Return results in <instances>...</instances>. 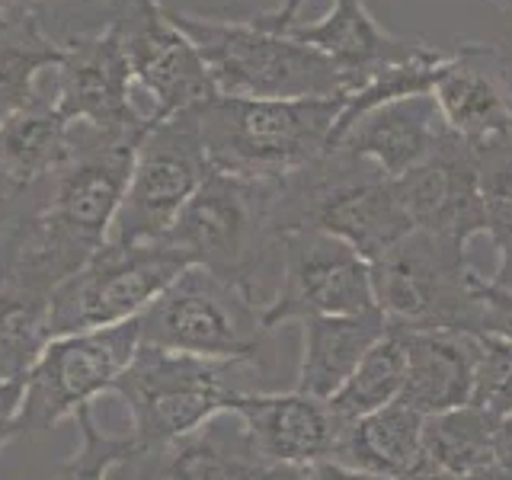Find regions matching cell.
<instances>
[{"label": "cell", "instance_id": "obj_1", "mask_svg": "<svg viewBox=\"0 0 512 480\" xmlns=\"http://www.w3.org/2000/svg\"><path fill=\"white\" fill-rule=\"evenodd\" d=\"M346 96L327 100H244L221 96L192 106L212 170L282 183L330 151Z\"/></svg>", "mask_w": 512, "mask_h": 480}, {"label": "cell", "instance_id": "obj_2", "mask_svg": "<svg viewBox=\"0 0 512 480\" xmlns=\"http://www.w3.org/2000/svg\"><path fill=\"white\" fill-rule=\"evenodd\" d=\"M272 221L279 237L288 231H324L368 263L413 231L388 176L340 148H330L311 167L276 183Z\"/></svg>", "mask_w": 512, "mask_h": 480}, {"label": "cell", "instance_id": "obj_3", "mask_svg": "<svg viewBox=\"0 0 512 480\" xmlns=\"http://www.w3.org/2000/svg\"><path fill=\"white\" fill-rule=\"evenodd\" d=\"M170 20L186 32L221 96L244 100H327L349 96L352 84L317 48L250 20L186 13L167 7Z\"/></svg>", "mask_w": 512, "mask_h": 480}, {"label": "cell", "instance_id": "obj_4", "mask_svg": "<svg viewBox=\"0 0 512 480\" xmlns=\"http://www.w3.org/2000/svg\"><path fill=\"white\" fill-rule=\"evenodd\" d=\"M272 202L276 183L208 170L196 196L160 240L189 266H199L260 298V276L272 256H279Z\"/></svg>", "mask_w": 512, "mask_h": 480}, {"label": "cell", "instance_id": "obj_5", "mask_svg": "<svg viewBox=\"0 0 512 480\" xmlns=\"http://www.w3.org/2000/svg\"><path fill=\"white\" fill-rule=\"evenodd\" d=\"M256 375L244 362L199 359L141 343L112 394L128 410V439L135 448H157L231 410L237 397L260 391L253 388Z\"/></svg>", "mask_w": 512, "mask_h": 480}, {"label": "cell", "instance_id": "obj_6", "mask_svg": "<svg viewBox=\"0 0 512 480\" xmlns=\"http://www.w3.org/2000/svg\"><path fill=\"white\" fill-rule=\"evenodd\" d=\"M263 308V298L189 266L138 317L141 343L199 359L244 362L269 375V343L276 330L266 327Z\"/></svg>", "mask_w": 512, "mask_h": 480}, {"label": "cell", "instance_id": "obj_7", "mask_svg": "<svg viewBox=\"0 0 512 480\" xmlns=\"http://www.w3.org/2000/svg\"><path fill=\"white\" fill-rule=\"evenodd\" d=\"M468 247L410 231L372 263L375 308L391 330H477L480 298Z\"/></svg>", "mask_w": 512, "mask_h": 480}, {"label": "cell", "instance_id": "obj_8", "mask_svg": "<svg viewBox=\"0 0 512 480\" xmlns=\"http://www.w3.org/2000/svg\"><path fill=\"white\" fill-rule=\"evenodd\" d=\"M183 269H189V263L164 240L154 244L106 240L84 269H77L52 295V317H48L52 340L141 317Z\"/></svg>", "mask_w": 512, "mask_h": 480}, {"label": "cell", "instance_id": "obj_9", "mask_svg": "<svg viewBox=\"0 0 512 480\" xmlns=\"http://www.w3.org/2000/svg\"><path fill=\"white\" fill-rule=\"evenodd\" d=\"M212 170L202 148L196 112L154 119L141 135L122 208L112 224V244H154L180 218L186 202Z\"/></svg>", "mask_w": 512, "mask_h": 480}, {"label": "cell", "instance_id": "obj_10", "mask_svg": "<svg viewBox=\"0 0 512 480\" xmlns=\"http://www.w3.org/2000/svg\"><path fill=\"white\" fill-rule=\"evenodd\" d=\"M138 346V317L116 327L48 340L42 356L26 375L20 436L55 429L61 420H74L84 407H93V400L100 394H112L122 372L132 365Z\"/></svg>", "mask_w": 512, "mask_h": 480}, {"label": "cell", "instance_id": "obj_11", "mask_svg": "<svg viewBox=\"0 0 512 480\" xmlns=\"http://www.w3.org/2000/svg\"><path fill=\"white\" fill-rule=\"evenodd\" d=\"M138 141L71 122V151L48 180L42 218L80 253L93 256L109 240Z\"/></svg>", "mask_w": 512, "mask_h": 480}, {"label": "cell", "instance_id": "obj_12", "mask_svg": "<svg viewBox=\"0 0 512 480\" xmlns=\"http://www.w3.org/2000/svg\"><path fill=\"white\" fill-rule=\"evenodd\" d=\"M375 311L372 263L324 231H288L279 237V292L266 301L269 330L292 320Z\"/></svg>", "mask_w": 512, "mask_h": 480}, {"label": "cell", "instance_id": "obj_13", "mask_svg": "<svg viewBox=\"0 0 512 480\" xmlns=\"http://www.w3.org/2000/svg\"><path fill=\"white\" fill-rule=\"evenodd\" d=\"M103 26L116 32L135 84L151 93L154 119L212 100L215 87L196 45L160 0H103Z\"/></svg>", "mask_w": 512, "mask_h": 480}, {"label": "cell", "instance_id": "obj_14", "mask_svg": "<svg viewBox=\"0 0 512 480\" xmlns=\"http://www.w3.org/2000/svg\"><path fill=\"white\" fill-rule=\"evenodd\" d=\"M61 61L52 74V96L68 122L112 135H144L154 116L132 100L135 77L109 26L61 42Z\"/></svg>", "mask_w": 512, "mask_h": 480}, {"label": "cell", "instance_id": "obj_15", "mask_svg": "<svg viewBox=\"0 0 512 480\" xmlns=\"http://www.w3.org/2000/svg\"><path fill=\"white\" fill-rule=\"evenodd\" d=\"M285 471L263 458L247 423L224 410L167 445L132 448L106 480H285Z\"/></svg>", "mask_w": 512, "mask_h": 480}, {"label": "cell", "instance_id": "obj_16", "mask_svg": "<svg viewBox=\"0 0 512 480\" xmlns=\"http://www.w3.org/2000/svg\"><path fill=\"white\" fill-rule=\"evenodd\" d=\"M413 231H429L468 247L484 234V202L477 183L474 144L452 128L420 167L391 180Z\"/></svg>", "mask_w": 512, "mask_h": 480}, {"label": "cell", "instance_id": "obj_17", "mask_svg": "<svg viewBox=\"0 0 512 480\" xmlns=\"http://www.w3.org/2000/svg\"><path fill=\"white\" fill-rule=\"evenodd\" d=\"M445 125L471 144L512 138V80L500 48L458 42L432 87Z\"/></svg>", "mask_w": 512, "mask_h": 480}, {"label": "cell", "instance_id": "obj_18", "mask_svg": "<svg viewBox=\"0 0 512 480\" xmlns=\"http://www.w3.org/2000/svg\"><path fill=\"white\" fill-rule=\"evenodd\" d=\"M247 423L256 448L276 468H308L333 461L346 420L330 407L301 391H253L237 397L231 407Z\"/></svg>", "mask_w": 512, "mask_h": 480}, {"label": "cell", "instance_id": "obj_19", "mask_svg": "<svg viewBox=\"0 0 512 480\" xmlns=\"http://www.w3.org/2000/svg\"><path fill=\"white\" fill-rule=\"evenodd\" d=\"M448 125L432 96H407L365 112L333 138L330 148L375 164L388 180H400L439 148Z\"/></svg>", "mask_w": 512, "mask_h": 480}, {"label": "cell", "instance_id": "obj_20", "mask_svg": "<svg viewBox=\"0 0 512 480\" xmlns=\"http://www.w3.org/2000/svg\"><path fill=\"white\" fill-rule=\"evenodd\" d=\"M282 36L304 42L327 55L336 68L346 74L352 90L362 87L368 77L391 68V64L410 61L426 52V42L394 36L378 20L362 0H333V10L314 23H292L282 29Z\"/></svg>", "mask_w": 512, "mask_h": 480}, {"label": "cell", "instance_id": "obj_21", "mask_svg": "<svg viewBox=\"0 0 512 480\" xmlns=\"http://www.w3.org/2000/svg\"><path fill=\"white\" fill-rule=\"evenodd\" d=\"M407 346L400 400L420 416L464 407L474 378V330H397Z\"/></svg>", "mask_w": 512, "mask_h": 480}, {"label": "cell", "instance_id": "obj_22", "mask_svg": "<svg viewBox=\"0 0 512 480\" xmlns=\"http://www.w3.org/2000/svg\"><path fill=\"white\" fill-rule=\"evenodd\" d=\"M384 333H388V324L378 308L365 314L301 320V365L295 391L330 400Z\"/></svg>", "mask_w": 512, "mask_h": 480}, {"label": "cell", "instance_id": "obj_23", "mask_svg": "<svg viewBox=\"0 0 512 480\" xmlns=\"http://www.w3.org/2000/svg\"><path fill=\"white\" fill-rule=\"evenodd\" d=\"M423 420L404 400L349 420L333 461L384 480L407 477L423 464Z\"/></svg>", "mask_w": 512, "mask_h": 480}, {"label": "cell", "instance_id": "obj_24", "mask_svg": "<svg viewBox=\"0 0 512 480\" xmlns=\"http://www.w3.org/2000/svg\"><path fill=\"white\" fill-rule=\"evenodd\" d=\"M71 151V122L61 116L48 84L42 100L0 122V170L16 183H48Z\"/></svg>", "mask_w": 512, "mask_h": 480}, {"label": "cell", "instance_id": "obj_25", "mask_svg": "<svg viewBox=\"0 0 512 480\" xmlns=\"http://www.w3.org/2000/svg\"><path fill=\"white\" fill-rule=\"evenodd\" d=\"M52 288L0 266V378H26L52 340Z\"/></svg>", "mask_w": 512, "mask_h": 480}, {"label": "cell", "instance_id": "obj_26", "mask_svg": "<svg viewBox=\"0 0 512 480\" xmlns=\"http://www.w3.org/2000/svg\"><path fill=\"white\" fill-rule=\"evenodd\" d=\"M61 42L39 20L0 23V122L42 100L61 61Z\"/></svg>", "mask_w": 512, "mask_h": 480}, {"label": "cell", "instance_id": "obj_27", "mask_svg": "<svg viewBox=\"0 0 512 480\" xmlns=\"http://www.w3.org/2000/svg\"><path fill=\"white\" fill-rule=\"evenodd\" d=\"M500 420L480 407H455L423 420V464L452 477H468L493 461Z\"/></svg>", "mask_w": 512, "mask_h": 480}, {"label": "cell", "instance_id": "obj_28", "mask_svg": "<svg viewBox=\"0 0 512 480\" xmlns=\"http://www.w3.org/2000/svg\"><path fill=\"white\" fill-rule=\"evenodd\" d=\"M404 384H407V346L404 336L388 327V333L365 352V359L349 375V381L330 397V407L346 423L359 420V416H368L400 400Z\"/></svg>", "mask_w": 512, "mask_h": 480}, {"label": "cell", "instance_id": "obj_29", "mask_svg": "<svg viewBox=\"0 0 512 480\" xmlns=\"http://www.w3.org/2000/svg\"><path fill=\"white\" fill-rule=\"evenodd\" d=\"M445 55L448 52H442V48L429 45L423 55L391 64V68L372 74L362 87H356L346 96L343 112H340V119H336V128H333V138L340 135L343 128H349L359 116H365V112H372L384 103L407 100V96H432V87H436V77L442 71Z\"/></svg>", "mask_w": 512, "mask_h": 480}, {"label": "cell", "instance_id": "obj_30", "mask_svg": "<svg viewBox=\"0 0 512 480\" xmlns=\"http://www.w3.org/2000/svg\"><path fill=\"white\" fill-rule=\"evenodd\" d=\"M477 183L484 202V237L493 247L512 237V138L474 144Z\"/></svg>", "mask_w": 512, "mask_h": 480}, {"label": "cell", "instance_id": "obj_31", "mask_svg": "<svg viewBox=\"0 0 512 480\" xmlns=\"http://www.w3.org/2000/svg\"><path fill=\"white\" fill-rule=\"evenodd\" d=\"M468 404L496 420L512 413V340L506 336L474 330V378Z\"/></svg>", "mask_w": 512, "mask_h": 480}, {"label": "cell", "instance_id": "obj_32", "mask_svg": "<svg viewBox=\"0 0 512 480\" xmlns=\"http://www.w3.org/2000/svg\"><path fill=\"white\" fill-rule=\"evenodd\" d=\"M74 423L80 432V445L58 468V480H106L109 471L116 468L125 455H132L135 442L128 436H106L93 420V407L80 410L74 416Z\"/></svg>", "mask_w": 512, "mask_h": 480}, {"label": "cell", "instance_id": "obj_33", "mask_svg": "<svg viewBox=\"0 0 512 480\" xmlns=\"http://www.w3.org/2000/svg\"><path fill=\"white\" fill-rule=\"evenodd\" d=\"M48 183H16L10 173L0 170V263H4L7 250L13 247L16 234L23 231V224L45 205Z\"/></svg>", "mask_w": 512, "mask_h": 480}, {"label": "cell", "instance_id": "obj_34", "mask_svg": "<svg viewBox=\"0 0 512 480\" xmlns=\"http://www.w3.org/2000/svg\"><path fill=\"white\" fill-rule=\"evenodd\" d=\"M71 10H93L103 20V0H0V23L39 20L58 39V26L64 23V16Z\"/></svg>", "mask_w": 512, "mask_h": 480}, {"label": "cell", "instance_id": "obj_35", "mask_svg": "<svg viewBox=\"0 0 512 480\" xmlns=\"http://www.w3.org/2000/svg\"><path fill=\"white\" fill-rule=\"evenodd\" d=\"M477 298H480V320L477 330L496 333L512 340V292L493 288L484 276L477 279Z\"/></svg>", "mask_w": 512, "mask_h": 480}, {"label": "cell", "instance_id": "obj_36", "mask_svg": "<svg viewBox=\"0 0 512 480\" xmlns=\"http://www.w3.org/2000/svg\"><path fill=\"white\" fill-rule=\"evenodd\" d=\"M23 397H26V378H0V448L20 439Z\"/></svg>", "mask_w": 512, "mask_h": 480}, {"label": "cell", "instance_id": "obj_37", "mask_svg": "<svg viewBox=\"0 0 512 480\" xmlns=\"http://www.w3.org/2000/svg\"><path fill=\"white\" fill-rule=\"evenodd\" d=\"M285 480H384V477L352 471L346 464H336V461H317V464H308V468H288Z\"/></svg>", "mask_w": 512, "mask_h": 480}, {"label": "cell", "instance_id": "obj_38", "mask_svg": "<svg viewBox=\"0 0 512 480\" xmlns=\"http://www.w3.org/2000/svg\"><path fill=\"white\" fill-rule=\"evenodd\" d=\"M304 7V0H282V4L276 10H269V13H256V16H247V20L253 26H260V29H269V32H282L288 29L292 23H298V13Z\"/></svg>", "mask_w": 512, "mask_h": 480}, {"label": "cell", "instance_id": "obj_39", "mask_svg": "<svg viewBox=\"0 0 512 480\" xmlns=\"http://www.w3.org/2000/svg\"><path fill=\"white\" fill-rule=\"evenodd\" d=\"M493 288H503V292H512V237L503 240L496 247V272L487 279Z\"/></svg>", "mask_w": 512, "mask_h": 480}, {"label": "cell", "instance_id": "obj_40", "mask_svg": "<svg viewBox=\"0 0 512 480\" xmlns=\"http://www.w3.org/2000/svg\"><path fill=\"white\" fill-rule=\"evenodd\" d=\"M493 461H500L503 468L512 471V413L503 416L496 426V445H493Z\"/></svg>", "mask_w": 512, "mask_h": 480}, {"label": "cell", "instance_id": "obj_41", "mask_svg": "<svg viewBox=\"0 0 512 480\" xmlns=\"http://www.w3.org/2000/svg\"><path fill=\"white\" fill-rule=\"evenodd\" d=\"M461 480H512V471L503 468L500 461H490V464H484V468H477L474 474L461 477Z\"/></svg>", "mask_w": 512, "mask_h": 480}, {"label": "cell", "instance_id": "obj_42", "mask_svg": "<svg viewBox=\"0 0 512 480\" xmlns=\"http://www.w3.org/2000/svg\"><path fill=\"white\" fill-rule=\"evenodd\" d=\"M400 480H461V477H452V474H445V471L429 468V464H420V468H416L413 474L400 477Z\"/></svg>", "mask_w": 512, "mask_h": 480}, {"label": "cell", "instance_id": "obj_43", "mask_svg": "<svg viewBox=\"0 0 512 480\" xmlns=\"http://www.w3.org/2000/svg\"><path fill=\"white\" fill-rule=\"evenodd\" d=\"M493 4H496V10H500V16H503L509 32H512V0H493Z\"/></svg>", "mask_w": 512, "mask_h": 480}]
</instances>
